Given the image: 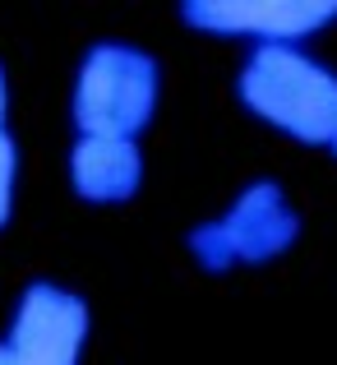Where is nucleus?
Returning a JSON list of instances; mask_svg holds the SVG:
<instances>
[{
  "instance_id": "nucleus-1",
  "label": "nucleus",
  "mask_w": 337,
  "mask_h": 365,
  "mask_svg": "<svg viewBox=\"0 0 337 365\" xmlns=\"http://www.w3.org/2000/svg\"><path fill=\"white\" fill-rule=\"evenodd\" d=\"M236 102L286 143L323 153L337 134V65L310 46H249L236 70Z\"/></svg>"
},
{
  "instance_id": "nucleus-2",
  "label": "nucleus",
  "mask_w": 337,
  "mask_h": 365,
  "mask_svg": "<svg viewBox=\"0 0 337 365\" xmlns=\"http://www.w3.org/2000/svg\"><path fill=\"white\" fill-rule=\"evenodd\" d=\"M162 107V61L148 46L93 42L74 65L70 83V125L74 134L102 139H143Z\"/></svg>"
},
{
  "instance_id": "nucleus-3",
  "label": "nucleus",
  "mask_w": 337,
  "mask_h": 365,
  "mask_svg": "<svg viewBox=\"0 0 337 365\" xmlns=\"http://www.w3.org/2000/svg\"><path fill=\"white\" fill-rule=\"evenodd\" d=\"M88 338L93 305L83 292L56 277H33L0 333V365H83Z\"/></svg>"
},
{
  "instance_id": "nucleus-4",
  "label": "nucleus",
  "mask_w": 337,
  "mask_h": 365,
  "mask_svg": "<svg viewBox=\"0 0 337 365\" xmlns=\"http://www.w3.org/2000/svg\"><path fill=\"white\" fill-rule=\"evenodd\" d=\"M176 19L199 37L249 46H310L337 24V0H185Z\"/></svg>"
},
{
  "instance_id": "nucleus-5",
  "label": "nucleus",
  "mask_w": 337,
  "mask_h": 365,
  "mask_svg": "<svg viewBox=\"0 0 337 365\" xmlns=\"http://www.w3.org/2000/svg\"><path fill=\"white\" fill-rule=\"evenodd\" d=\"M236 268H268L277 259H286L305 236V217L296 208V199L286 195V185L277 176H254L231 195V204L217 213Z\"/></svg>"
},
{
  "instance_id": "nucleus-6",
  "label": "nucleus",
  "mask_w": 337,
  "mask_h": 365,
  "mask_svg": "<svg viewBox=\"0 0 337 365\" xmlns=\"http://www.w3.org/2000/svg\"><path fill=\"white\" fill-rule=\"evenodd\" d=\"M148 180V158L139 139H102V134H74L65 153V185L79 204L120 208L139 199Z\"/></svg>"
},
{
  "instance_id": "nucleus-7",
  "label": "nucleus",
  "mask_w": 337,
  "mask_h": 365,
  "mask_svg": "<svg viewBox=\"0 0 337 365\" xmlns=\"http://www.w3.org/2000/svg\"><path fill=\"white\" fill-rule=\"evenodd\" d=\"M185 255H190V264H195L204 277L236 273V255H231V241H227L222 222H217V213L213 217H199V222L185 232Z\"/></svg>"
},
{
  "instance_id": "nucleus-8",
  "label": "nucleus",
  "mask_w": 337,
  "mask_h": 365,
  "mask_svg": "<svg viewBox=\"0 0 337 365\" xmlns=\"http://www.w3.org/2000/svg\"><path fill=\"white\" fill-rule=\"evenodd\" d=\"M19 176H24V153H19L14 130H0V232L19 213Z\"/></svg>"
},
{
  "instance_id": "nucleus-9",
  "label": "nucleus",
  "mask_w": 337,
  "mask_h": 365,
  "mask_svg": "<svg viewBox=\"0 0 337 365\" xmlns=\"http://www.w3.org/2000/svg\"><path fill=\"white\" fill-rule=\"evenodd\" d=\"M9 102H14V88H9V70L0 61V130H9Z\"/></svg>"
},
{
  "instance_id": "nucleus-10",
  "label": "nucleus",
  "mask_w": 337,
  "mask_h": 365,
  "mask_svg": "<svg viewBox=\"0 0 337 365\" xmlns=\"http://www.w3.org/2000/svg\"><path fill=\"white\" fill-rule=\"evenodd\" d=\"M323 153H328V158H333V167H337V134L328 139V148H323Z\"/></svg>"
}]
</instances>
